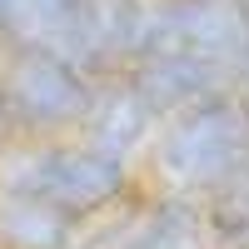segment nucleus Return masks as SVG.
<instances>
[{"instance_id": "obj_13", "label": "nucleus", "mask_w": 249, "mask_h": 249, "mask_svg": "<svg viewBox=\"0 0 249 249\" xmlns=\"http://www.w3.org/2000/svg\"><path fill=\"white\" fill-rule=\"evenodd\" d=\"M10 135H15V130H10V115H5V100H0V150H5V144H10Z\"/></svg>"}, {"instance_id": "obj_2", "label": "nucleus", "mask_w": 249, "mask_h": 249, "mask_svg": "<svg viewBox=\"0 0 249 249\" xmlns=\"http://www.w3.org/2000/svg\"><path fill=\"white\" fill-rule=\"evenodd\" d=\"M155 170L175 190H219L249 170V100L224 90L204 105L164 120L155 140Z\"/></svg>"}, {"instance_id": "obj_4", "label": "nucleus", "mask_w": 249, "mask_h": 249, "mask_svg": "<svg viewBox=\"0 0 249 249\" xmlns=\"http://www.w3.org/2000/svg\"><path fill=\"white\" fill-rule=\"evenodd\" d=\"M249 40V5L244 0H155L150 30H144V55H190L219 70H239Z\"/></svg>"}, {"instance_id": "obj_9", "label": "nucleus", "mask_w": 249, "mask_h": 249, "mask_svg": "<svg viewBox=\"0 0 249 249\" xmlns=\"http://www.w3.org/2000/svg\"><path fill=\"white\" fill-rule=\"evenodd\" d=\"M210 234L219 249H249V170L210 195Z\"/></svg>"}, {"instance_id": "obj_5", "label": "nucleus", "mask_w": 249, "mask_h": 249, "mask_svg": "<svg viewBox=\"0 0 249 249\" xmlns=\"http://www.w3.org/2000/svg\"><path fill=\"white\" fill-rule=\"evenodd\" d=\"M124 80L135 85V95L150 105L155 120H175L184 110L204 105L224 90H234V75L219 70V65H204V60H190V55H144L135 60Z\"/></svg>"}, {"instance_id": "obj_6", "label": "nucleus", "mask_w": 249, "mask_h": 249, "mask_svg": "<svg viewBox=\"0 0 249 249\" xmlns=\"http://www.w3.org/2000/svg\"><path fill=\"white\" fill-rule=\"evenodd\" d=\"M150 135H155V115H150V105L135 95V85H130L124 75L95 90V105H90L85 124H80V140H85L90 150L115 155V160L130 164V155H135Z\"/></svg>"}, {"instance_id": "obj_12", "label": "nucleus", "mask_w": 249, "mask_h": 249, "mask_svg": "<svg viewBox=\"0 0 249 249\" xmlns=\"http://www.w3.org/2000/svg\"><path fill=\"white\" fill-rule=\"evenodd\" d=\"M234 90H244V100H249V40H244V55H239V70H234Z\"/></svg>"}, {"instance_id": "obj_1", "label": "nucleus", "mask_w": 249, "mask_h": 249, "mask_svg": "<svg viewBox=\"0 0 249 249\" xmlns=\"http://www.w3.org/2000/svg\"><path fill=\"white\" fill-rule=\"evenodd\" d=\"M130 190V164L85 140H20L0 150V195H30L70 214H100Z\"/></svg>"}, {"instance_id": "obj_7", "label": "nucleus", "mask_w": 249, "mask_h": 249, "mask_svg": "<svg viewBox=\"0 0 249 249\" xmlns=\"http://www.w3.org/2000/svg\"><path fill=\"white\" fill-rule=\"evenodd\" d=\"M85 219L30 195H0V249H75Z\"/></svg>"}, {"instance_id": "obj_8", "label": "nucleus", "mask_w": 249, "mask_h": 249, "mask_svg": "<svg viewBox=\"0 0 249 249\" xmlns=\"http://www.w3.org/2000/svg\"><path fill=\"white\" fill-rule=\"evenodd\" d=\"M210 214L190 195H164L150 210H135V224L124 234V249H210Z\"/></svg>"}, {"instance_id": "obj_3", "label": "nucleus", "mask_w": 249, "mask_h": 249, "mask_svg": "<svg viewBox=\"0 0 249 249\" xmlns=\"http://www.w3.org/2000/svg\"><path fill=\"white\" fill-rule=\"evenodd\" d=\"M95 80L45 45H5L0 55V100L10 130L25 140H50L60 130H80L95 105Z\"/></svg>"}, {"instance_id": "obj_11", "label": "nucleus", "mask_w": 249, "mask_h": 249, "mask_svg": "<svg viewBox=\"0 0 249 249\" xmlns=\"http://www.w3.org/2000/svg\"><path fill=\"white\" fill-rule=\"evenodd\" d=\"M20 5H25V0H0V40H5V45H10V30L20 20Z\"/></svg>"}, {"instance_id": "obj_10", "label": "nucleus", "mask_w": 249, "mask_h": 249, "mask_svg": "<svg viewBox=\"0 0 249 249\" xmlns=\"http://www.w3.org/2000/svg\"><path fill=\"white\" fill-rule=\"evenodd\" d=\"M130 224H135V210H124L105 224H90V230H80L75 249H124V234H130Z\"/></svg>"}]
</instances>
